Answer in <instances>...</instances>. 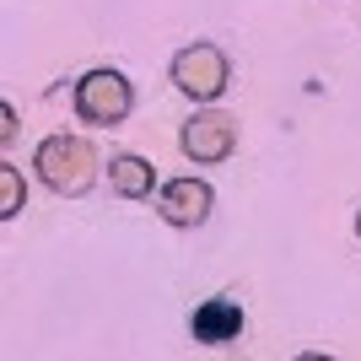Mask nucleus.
Instances as JSON below:
<instances>
[{"mask_svg":"<svg viewBox=\"0 0 361 361\" xmlns=\"http://www.w3.org/2000/svg\"><path fill=\"white\" fill-rule=\"evenodd\" d=\"M108 189H114L119 200H151V189H157V167H151L146 157H135V151H124V157L108 162Z\"/></svg>","mask_w":361,"mask_h":361,"instance_id":"nucleus-7","label":"nucleus"},{"mask_svg":"<svg viewBox=\"0 0 361 361\" xmlns=\"http://www.w3.org/2000/svg\"><path fill=\"white\" fill-rule=\"evenodd\" d=\"M11 140H16V108L0 103V146H11Z\"/></svg>","mask_w":361,"mask_h":361,"instance_id":"nucleus-9","label":"nucleus"},{"mask_svg":"<svg viewBox=\"0 0 361 361\" xmlns=\"http://www.w3.org/2000/svg\"><path fill=\"white\" fill-rule=\"evenodd\" d=\"M130 108H135V87H130V75L114 71V65H97L75 81V119L81 124H124L130 119Z\"/></svg>","mask_w":361,"mask_h":361,"instance_id":"nucleus-2","label":"nucleus"},{"mask_svg":"<svg viewBox=\"0 0 361 361\" xmlns=\"http://www.w3.org/2000/svg\"><path fill=\"white\" fill-rule=\"evenodd\" d=\"M27 205V189H22V173L11 162H0V221H16Z\"/></svg>","mask_w":361,"mask_h":361,"instance_id":"nucleus-8","label":"nucleus"},{"mask_svg":"<svg viewBox=\"0 0 361 361\" xmlns=\"http://www.w3.org/2000/svg\"><path fill=\"white\" fill-rule=\"evenodd\" d=\"M356 238H361V211H356Z\"/></svg>","mask_w":361,"mask_h":361,"instance_id":"nucleus-10","label":"nucleus"},{"mask_svg":"<svg viewBox=\"0 0 361 361\" xmlns=\"http://www.w3.org/2000/svg\"><path fill=\"white\" fill-rule=\"evenodd\" d=\"M173 87L195 103H216L226 87H232V65L216 44H183L173 54Z\"/></svg>","mask_w":361,"mask_h":361,"instance_id":"nucleus-3","label":"nucleus"},{"mask_svg":"<svg viewBox=\"0 0 361 361\" xmlns=\"http://www.w3.org/2000/svg\"><path fill=\"white\" fill-rule=\"evenodd\" d=\"M183 157L189 162H226L232 151H238V119L232 114H221V108H200L195 119L183 124V135H178Z\"/></svg>","mask_w":361,"mask_h":361,"instance_id":"nucleus-4","label":"nucleus"},{"mask_svg":"<svg viewBox=\"0 0 361 361\" xmlns=\"http://www.w3.org/2000/svg\"><path fill=\"white\" fill-rule=\"evenodd\" d=\"M44 189H54L60 200H81L97 183V151H92L87 135H49L32 157Z\"/></svg>","mask_w":361,"mask_h":361,"instance_id":"nucleus-1","label":"nucleus"},{"mask_svg":"<svg viewBox=\"0 0 361 361\" xmlns=\"http://www.w3.org/2000/svg\"><path fill=\"white\" fill-rule=\"evenodd\" d=\"M211 205H216V189L205 178H173L157 189V211H162L167 226H205L211 221Z\"/></svg>","mask_w":361,"mask_h":361,"instance_id":"nucleus-5","label":"nucleus"},{"mask_svg":"<svg viewBox=\"0 0 361 361\" xmlns=\"http://www.w3.org/2000/svg\"><path fill=\"white\" fill-rule=\"evenodd\" d=\"M189 334H195L200 345H232L243 334V307L232 297H205L189 313Z\"/></svg>","mask_w":361,"mask_h":361,"instance_id":"nucleus-6","label":"nucleus"}]
</instances>
